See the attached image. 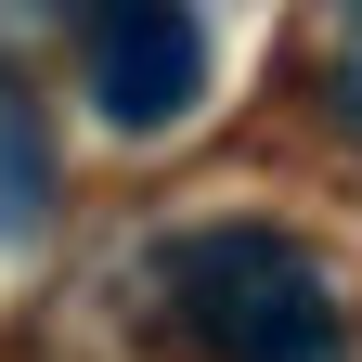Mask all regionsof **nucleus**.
Wrapping results in <instances>:
<instances>
[{
	"label": "nucleus",
	"mask_w": 362,
	"mask_h": 362,
	"mask_svg": "<svg viewBox=\"0 0 362 362\" xmlns=\"http://www.w3.org/2000/svg\"><path fill=\"white\" fill-rule=\"evenodd\" d=\"M168 298L220 362H337V285L259 220L168 246Z\"/></svg>",
	"instance_id": "nucleus-1"
},
{
	"label": "nucleus",
	"mask_w": 362,
	"mask_h": 362,
	"mask_svg": "<svg viewBox=\"0 0 362 362\" xmlns=\"http://www.w3.org/2000/svg\"><path fill=\"white\" fill-rule=\"evenodd\" d=\"M39 207V156H26V117L0 104V220H26Z\"/></svg>",
	"instance_id": "nucleus-3"
},
{
	"label": "nucleus",
	"mask_w": 362,
	"mask_h": 362,
	"mask_svg": "<svg viewBox=\"0 0 362 362\" xmlns=\"http://www.w3.org/2000/svg\"><path fill=\"white\" fill-rule=\"evenodd\" d=\"M90 104L117 129H181L207 104V26L194 0H104L90 13Z\"/></svg>",
	"instance_id": "nucleus-2"
},
{
	"label": "nucleus",
	"mask_w": 362,
	"mask_h": 362,
	"mask_svg": "<svg viewBox=\"0 0 362 362\" xmlns=\"http://www.w3.org/2000/svg\"><path fill=\"white\" fill-rule=\"evenodd\" d=\"M337 104H349V129H362V0H349V26H337Z\"/></svg>",
	"instance_id": "nucleus-4"
}]
</instances>
